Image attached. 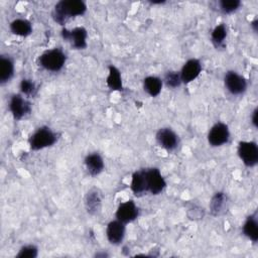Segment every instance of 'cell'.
<instances>
[{"label":"cell","mask_w":258,"mask_h":258,"mask_svg":"<svg viewBox=\"0 0 258 258\" xmlns=\"http://www.w3.org/2000/svg\"><path fill=\"white\" fill-rule=\"evenodd\" d=\"M250 26H251L252 30L256 33L257 30H258V19H257V18H254V19L250 22Z\"/></svg>","instance_id":"29"},{"label":"cell","mask_w":258,"mask_h":258,"mask_svg":"<svg viewBox=\"0 0 258 258\" xmlns=\"http://www.w3.org/2000/svg\"><path fill=\"white\" fill-rule=\"evenodd\" d=\"M87 11V4L82 0H60L52 10L51 16L54 22L63 26L71 18L82 16Z\"/></svg>","instance_id":"1"},{"label":"cell","mask_w":258,"mask_h":258,"mask_svg":"<svg viewBox=\"0 0 258 258\" xmlns=\"http://www.w3.org/2000/svg\"><path fill=\"white\" fill-rule=\"evenodd\" d=\"M130 188H131L132 192L134 194V196H136V197H141V196L147 194L144 168L133 172L132 177H131Z\"/></svg>","instance_id":"19"},{"label":"cell","mask_w":258,"mask_h":258,"mask_svg":"<svg viewBox=\"0 0 258 258\" xmlns=\"http://www.w3.org/2000/svg\"><path fill=\"white\" fill-rule=\"evenodd\" d=\"M8 108L14 120L19 121L31 113L32 105L22 94H14L9 100Z\"/></svg>","instance_id":"6"},{"label":"cell","mask_w":258,"mask_h":258,"mask_svg":"<svg viewBox=\"0 0 258 258\" xmlns=\"http://www.w3.org/2000/svg\"><path fill=\"white\" fill-rule=\"evenodd\" d=\"M224 85L226 90L234 96L243 95L248 87L247 80L235 71H228L225 74Z\"/></svg>","instance_id":"8"},{"label":"cell","mask_w":258,"mask_h":258,"mask_svg":"<svg viewBox=\"0 0 258 258\" xmlns=\"http://www.w3.org/2000/svg\"><path fill=\"white\" fill-rule=\"evenodd\" d=\"M210 213L214 217L224 215L228 210V197L223 191H217L210 201Z\"/></svg>","instance_id":"14"},{"label":"cell","mask_w":258,"mask_h":258,"mask_svg":"<svg viewBox=\"0 0 258 258\" xmlns=\"http://www.w3.org/2000/svg\"><path fill=\"white\" fill-rule=\"evenodd\" d=\"M162 82L165 84L167 88H170V89H176L180 87V85L182 84L179 72H176V71L166 72Z\"/></svg>","instance_id":"26"},{"label":"cell","mask_w":258,"mask_h":258,"mask_svg":"<svg viewBox=\"0 0 258 258\" xmlns=\"http://www.w3.org/2000/svg\"><path fill=\"white\" fill-rule=\"evenodd\" d=\"M67 61V55L62 49L55 47L43 51L37 58L39 67L48 72H59L62 70Z\"/></svg>","instance_id":"2"},{"label":"cell","mask_w":258,"mask_h":258,"mask_svg":"<svg viewBox=\"0 0 258 258\" xmlns=\"http://www.w3.org/2000/svg\"><path fill=\"white\" fill-rule=\"evenodd\" d=\"M14 76V61L8 54L0 56V84H7Z\"/></svg>","instance_id":"17"},{"label":"cell","mask_w":258,"mask_h":258,"mask_svg":"<svg viewBox=\"0 0 258 258\" xmlns=\"http://www.w3.org/2000/svg\"><path fill=\"white\" fill-rule=\"evenodd\" d=\"M20 94L25 96L26 98H32L37 94V86L30 79H22L19 84Z\"/></svg>","instance_id":"24"},{"label":"cell","mask_w":258,"mask_h":258,"mask_svg":"<svg viewBox=\"0 0 258 258\" xmlns=\"http://www.w3.org/2000/svg\"><path fill=\"white\" fill-rule=\"evenodd\" d=\"M202 63L198 58H189L182 66L179 75L182 84L194 82L202 73Z\"/></svg>","instance_id":"13"},{"label":"cell","mask_w":258,"mask_h":258,"mask_svg":"<svg viewBox=\"0 0 258 258\" xmlns=\"http://www.w3.org/2000/svg\"><path fill=\"white\" fill-rule=\"evenodd\" d=\"M61 37L68 41L74 49H86L88 46L87 29L83 26H78L73 29H61Z\"/></svg>","instance_id":"4"},{"label":"cell","mask_w":258,"mask_h":258,"mask_svg":"<svg viewBox=\"0 0 258 258\" xmlns=\"http://www.w3.org/2000/svg\"><path fill=\"white\" fill-rule=\"evenodd\" d=\"M237 153L240 160L247 167H254L258 163V146L254 141H240Z\"/></svg>","instance_id":"7"},{"label":"cell","mask_w":258,"mask_h":258,"mask_svg":"<svg viewBox=\"0 0 258 258\" xmlns=\"http://www.w3.org/2000/svg\"><path fill=\"white\" fill-rule=\"evenodd\" d=\"M257 115H258V109L255 108L251 114V124L252 126L256 129L258 127V118H257Z\"/></svg>","instance_id":"28"},{"label":"cell","mask_w":258,"mask_h":258,"mask_svg":"<svg viewBox=\"0 0 258 258\" xmlns=\"http://www.w3.org/2000/svg\"><path fill=\"white\" fill-rule=\"evenodd\" d=\"M208 142L213 147H219L227 144L230 139V130L226 123H215L208 132Z\"/></svg>","instance_id":"9"},{"label":"cell","mask_w":258,"mask_h":258,"mask_svg":"<svg viewBox=\"0 0 258 258\" xmlns=\"http://www.w3.org/2000/svg\"><path fill=\"white\" fill-rule=\"evenodd\" d=\"M163 82L156 76H147L143 79V90L150 97H157L162 90Z\"/></svg>","instance_id":"21"},{"label":"cell","mask_w":258,"mask_h":258,"mask_svg":"<svg viewBox=\"0 0 258 258\" xmlns=\"http://www.w3.org/2000/svg\"><path fill=\"white\" fill-rule=\"evenodd\" d=\"M147 192L153 196L160 195L166 187V181L157 167L144 168Z\"/></svg>","instance_id":"5"},{"label":"cell","mask_w":258,"mask_h":258,"mask_svg":"<svg viewBox=\"0 0 258 258\" xmlns=\"http://www.w3.org/2000/svg\"><path fill=\"white\" fill-rule=\"evenodd\" d=\"M157 144L166 151H173L179 145L178 135L169 127L159 128L155 134Z\"/></svg>","instance_id":"10"},{"label":"cell","mask_w":258,"mask_h":258,"mask_svg":"<svg viewBox=\"0 0 258 258\" xmlns=\"http://www.w3.org/2000/svg\"><path fill=\"white\" fill-rule=\"evenodd\" d=\"M241 5L242 3L239 0H221L218 2L219 10L223 14H232L236 12Z\"/></svg>","instance_id":"25"},{"label":"cell","mask_w":258,"mask_h":258,"mask_svg":"<svg viewBox=\"0 0 258 258\" xmlns=\"http://www.w3.org/2000/svg\"><path fill=\"white\" fill-rule=\"evenodd\" d=\"M84 163H85V166H86V169H87L88 173L91 176L99 175L104 170V167H105L104 159L98 152L89 153L85 157Z\"/></svg>","instance_id":"15"},{"label":"cell","mask_w":258,"mask_h":258,"mask_svg":"<svg viewBox=\"0 0 258 258\" xmlns=\"http://www.w3.org/2000/svg\"><path fill=\"white\" fill-rule=\"evenodd\" d=\"M228 36V28L224 23L218 24L211 32V41L216 48L225 47V41Z\"/></svg>","instance_id":"23"},{"label":"cell","mask_w":258,"mask_h":258,"mask_svg":"<svg viewBox=\"0 0 258 258\" xmlns=\"http://www.w3.org/2000/svg\"><path fill=\"white\" fill-rule=\"evenodd\" d=\"M9 29L12 34L21 37L29 36L33 30L31 22L25 18H17L12 20L9 24Z\"/></svg>","instance_id":"18"},{"label":"cell","mask_w":258,"mask_h":258,"mask_svg":"<svg viewBox=\"0 0 258 258\" xmlns=\"http://www.w3.org/2000/svg\"><path fill=\"white\" fill-rule=\"evenodd\" d=\"M106 84L112 91H122L123 82L120 71L113 64L108 67V76L106 79Z\"/></svg>","instance_id":"22"},{"label":"cell","mask_w":258,"mask_h":258,"mask_svg":"<svg viewBox=\"0 0 258 258\" xmlns=\"http://www.w3.org/2000/svg\"><path fill=\"white\" fill-rule=\"evenodd\" d=\"M38 255V248L33 244H27L22 246L18 253L16 254L17 258H35Z\"/></svg>","instance_id":"27"},{"label":"cell","mask_w":258,"mask_h":258,"mask_svg":"<svg viewBox=\"0 0 258 258\" xmlns=\"http://www.w3.org/2000/svg\"><path fill=\"white\" fill-rule=\"evenodd\" d=\"M85 208L87 213L92 216L100 213L102 209V199L98 189L92 188L87 192L85 197Z\"/></svg>","instance_id":"16"},{"label":"cell","mask_w":258,"mask_h":258,"mask_svg":"<svg viewBox=\"0 0 258 258\" xmlns=\"http://www.w3.org/2000/svg\"><path fill=\"white\" fill-rule=\"evenodd\" d=\"M57 141V134L47 126L37 128L29 137L28 144L31 150L38 151L52 146Z\"/></svg>","instance_id":"3"},{"label":"cell","mask_w":258,"mask_h":258,"mask_svg":"<svg viewBox=\"0 0 258 258\" xmlns=\"http://www.w3.org/2000/svg\"><path fill=\"white\" fill-rule=\"evenodd\" d=\"M242 232L243 235L251 240L253 243H256L258 241V221L256 213L246 218L242 226Z\"/></svg>","instance_id":"20"},{"label":"cell","mask_w":258,"mask_h":258,"mask_svg":"<svg viewBox=\"0 0 258 258\" xmlns=\"http://www.w3.org/2000/svg\"><path fill=\"white\" fill-rule=\"evenodd\" d=\"M139 216V209L134 201L128 200L126 202L121 203L115 213V217L117 220L121 221L124 224L134 222Z\"/></svg>","instance_id":"11"},{"label":"cell","mask_w":258,"mask_h":258,"mask_svg":"<svg viewBox=\"0 0 258 258\" xmlns=\"http://www.w3.org/2000/svg\"><path fill=\"white\" fill-rule=\"evenodd\" d=\"M125 225L126 224L117 219L108 223L106 227V237L110 244L117 246L123 242L126 233Z\"/></svg>","instance_id":"12"}]
</instances>
